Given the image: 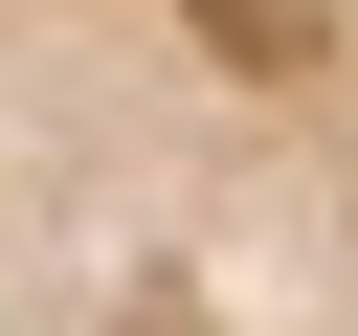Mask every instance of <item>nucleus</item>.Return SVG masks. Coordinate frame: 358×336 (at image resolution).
I'll use <instances>...</instances> for the list:
<instances>
[{"label":"nucleus","mask_w":358,"mask_h":336,"mask_svg":"<svg viewBox=\"0 0 358 336\" xmlns=\"http://www.w3.org/2000/svg\"><path fill=\"white\" fill-rule=\"evenodd\" d=\"M0 336H358V0H0Z\"/></svg>","instance_id":"1"}]
</instances>
